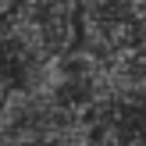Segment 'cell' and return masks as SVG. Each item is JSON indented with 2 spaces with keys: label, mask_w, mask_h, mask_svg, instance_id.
Masks as SVG:
<instances>
[{
  "label": "cell",
  "mask_w": 146,
  "mask_h": 146,
  "mask_svg": "<svg viewBox=\"0 0 146 146\" xmlns=\"http://www.w3.org/2000/svg\"><path fill=\"white\" fill-rule=\"evenodd\" d=\"M7 25L39 64H50L78 46V0H21Z\"/></svg>",
  "instance_id": "1"
},
{
  "label": "cell",
  "mask_w": 146,
  "mask_h": 146,
  "mask_svg": "<svg viewBox=\"0 0 146 146\" xmlns=\"http://www.w3.org/2000/svg\"><path fill=\"white\" fill-rule=\"evenodd\" d=\"M7 96H11V93H7L4 86H0V107H4V100H7Z\"/></svg>",
  "instance_id": "2"
}]
</instances>
